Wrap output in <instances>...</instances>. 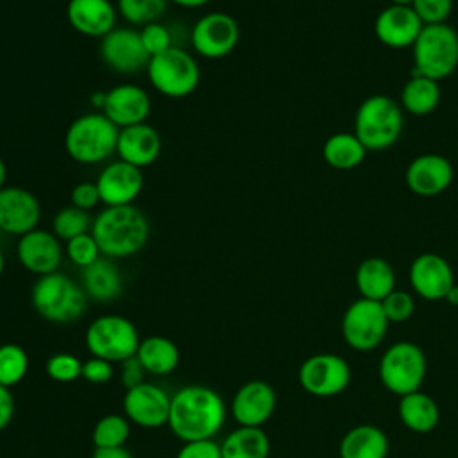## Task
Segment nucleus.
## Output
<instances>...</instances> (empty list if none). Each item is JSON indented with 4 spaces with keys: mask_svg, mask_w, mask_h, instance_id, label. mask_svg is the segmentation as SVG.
Returning <instances> with one entry per match:
<instances>
[{
    "mask_svg": "<svg viewBox=\"0 0 458 458\" xmlns=\"http://www.w3.org/2000/svg\"><path fill=\"white\" fill-rule=\"evenodd\" d=\"M91 225H93V222H91V216L88 215V211L79 209L75 206H66V208L59 209L52 222L54 234L64 242L89 233Z\"/></svg>",
    "mask_w": 458,
    "mask_h": 458,
    "instance_id": "obj_35",
    "label": "nucleus"
},
{
    "mask_svg": "<svg viewBox=\"0 0 458 458\" xmlns=\"http://www.w3.org/2000/svg\"><path fill=\"white\" fill-rule=\"evenodd\" d=\"M356 288L363 299L381 302L395 290V272L383 258H367L356 268Z\"/></svg>",
    "mask_w": 458,
    "mask_h": 458,
    "instance_id": "obj_27",
    "label": "nucleus"
},
{
    "mask_svg": "<svg viewBox=\"0 0 458 458\" xmlns=\"http://www.w3.org/2000/svg\"><path fill=\"white\" fill-rule=\"evenodd\" d=\"M131 433V420L120 413H107L97 420L91 431L95 449L123 447Z\"/></svg>",
    "mask_w": 458,
    "mask_h": 458,
    "instance_id": "obj_33",
    "label": "nucleus"
},
{
    "mask_svg": "<svg viewBox=\"0 0 458 458\" xmlns=\"http://www.w3.org/2000/svg\"><path fill=\"white\" fill-rule=\"evenodd\" d=\"M150 97L136 84H118L106 93L102 113L118 127L143 123L150 114Z\"/></svg>",
    "mask_w": 458,
    "mask_h": 458,
    "instance_id": "obj_21",
    "label": "nucleus"
},
{
    "mask_svg": "<svg viewBox=\"0 0 458 458\" xmlns=\"http://www.w3.org/2000/svg\"><path fill=\"white\" fill-rule=\"evenodd\" d=\"M411 73L440 82L458 66V32L447 23L424 25L411 45Z\"/></svg>",
    "mask_w": 458,
    "mask_h": 458,
    "instance_id": "obj_5",
    "label": "nucleus"
},
{
    "mask_svg": "<svg viewBox=\"0 0 458 458\" xmlns=\"http://www.w3.org/2000/svg\"><path fill=\"white\" fill-rule=\"evenodd\" d=\"M351 381L349 363L331 352H320L306 358L299 369L301 386L317 397L342 394Z\"/></svg>",
    "mask_w": 458,
    "mask_h": 458,
    "instance_id": "obj_11",
    "label": "nucleus"
},
{
    "mask_svg": "<svg viewBox=\"0 0 458 458\" xmlns=\"http://www.w3.org/2000/svg\"><path fill=\"white\" fill-rule=\"evenodd\" d=\"M29 370V356L18 344L0 345V385L11 388L18 385Z\"/></svg>",
    "mask_w": 458,
    "mask_h": 458,
    "instance_id": "obj_34",
    "label": "nucleus"
},
{
    "mask_svg": "<svg viewBox=\"0 0 458 458\" xmlns=\"http://www.w3.org/2000/svg\"><path fill=\"white\" fill-rule=\"evenodd\" d=\"M424 23L411 5H388L374 21L376 38L390 48H406L415 43Z\"/></svg>",
    "mask_w": 458,
    "mask_h": 458,
    "instance_id": "obj_22",
    "label": "nucleus"
},
{
    "mask_svg": "<svg viewBox=\"0 0 458 458\" xmlns=\"http://www.w3.org/2000/svg\"><path fill=\"white\" fill-rule=\"evenodd\" d=\"M413 0H390L392 5H411Z\"/></svg>",
    "mask_w": 458,
    "mask_h": 458,
    "instance_id": "obj_51",
    "label": "nucleus"
},
{
    "mask_svg": "<svg viewBox=\"0 0 458 458\" xmlns=\"http://www.w3.org/2000/svg\"><path fill=\"white\" fill-rule=\"evenodd\" d=\"M136 358L148 374L166 376L177 369L181 354L177 345L170 338L154 335L140 342Z\"/></svg>",
    "mask_w": 458,
    "mask_h": 458,
    "instance_id": "obj_29",
    "label": "nucleus"
},
{
    "mask_svg": "<svg viewBox=\"0 0 458 458\" xmlns=\"http://www.w3.org/2000/svg\"><path fill=\"white\" fill-rule=\"evenodd\" d=\"M14 415V397L11 394V388L0 385V431H4Z\"/></svg>",
    "mask_w": 458,
    "mask_h": 458,
    "instance_id": "obj_46",
    "label": "nucleus"
},
{
    "mask_svg": "<svg viewBox=\"0 0 458 458\" xmlns=\"http://www.w3.org/2000/svg\"><path fill=\"white\" fill-rule=\"evenodd\" d=\"M5 179H7V166H5L4 159L0 157V190L5 188Z\"/></svg>",
    "mask_w": 458,
    "mask_h": 458,
    "instance_id": "obj_50",
    "label": "nucleus"
},
{
    "mask_svg": "<svg viewBox=\"0 0 458 458\" xmlns=\"http://www.w3.org/2000/svg\"><path fill=\"white\" fill-rule=\"evenodd\" d=\"M175 458H222V451L220 444H216L213 438L193 440L184 442Z\"/></svg>",
    "mask_w": 458,
    "mask_h": 458,
    "instance_id": "obj_42",
    "label": "nucleus"
},
{
    "mask_svg": "<svg viewBox=\"0 0 458 458\" xmlns=\"http://www.w3.org/2000/svg\"><path fill=\"white\" fill-rule=\"evenodd\" d=\"M122 274L111 258L100 256L82 268V290L88 297L98 302H109L122 293Z\"/></svg>",
    "mask_w": 458,
    "mask_h": 458,
    "instance_id": "obj_25",
    "label": "nucleus"
},
{
    "mask_svg": "<svg viewBox=\"0 0 458 458\" xmlns=\"http://www.w3.org/2000/svg\"><path fill=\"white\" fill-rule=\"evenodd\" d=\"M161 152V136L148 123H138L120 129L116 154L122 161L138 168L152 165Z\"/></svg>",
    "mask_w": 458,
    "mask_h": 458,
    "instance_id": "obj_23",
    "label": "nucleus"
},
{
    "mask_svg": "<svg viewBox=\"0 0 458 458\" xmlns=\"http://www.w3.org/2000/svg\"><path fill=\"white\" fill-rule=\"evenodd\" d=\"M66 256L73 265L84 268V267L91 265L93 261H97L102 256V252H100L98 243L93 238V234L86 233V234L75 236L66 242Z\"/></svg>",
    "mask_w": 458,
    "mask_h": 458,
    "instance_id": "obj_38",
    "label": "nucleus"
},
{
    "mask_svg": "<svg viewBox=\"0 0 458 458\" xmlns=\"http://www.w3.org/2000/svg\"><path fill=\"white\" fill-rule=\"evenodd\" d=\"M147 73L152 86L170 98L191 95L200 81V70L193 55L177 47L150 57Z\"/></svg>",
    "mask_w": 458,
    "mask_h": 458,
    "instance_id": "obj_8",
    "label": "nucleus"
},
{
    "mask_svg": "<svg viewBox=\"0 0 458 458\" xmlns=\"http://www.w3.org/2000/svg\"><path fill=\"white\" fill-rule=\"evenodd\" d=\"M4 274V254H2V249H0V276Z\"/></svg>",
    "mask_w": 458,
    "mask_h": 458,
    "instance_id": "obj_52",
    "label": "nucleus"
},
{
    "mask_svg": "<svg viewBox=\"0 0 458 458\" xmlns=\"http://www.w3.org/2000/svg\"><path fill=\"white\" fill-rule=\"evenodd\" d=\"M84 342L91 356L122 363L136 356L141 338L129 318L122 315H102L88 326Z\"/></svg>",
    "mask_w": 458,
    "mask_h": 458,
    "instance_id": "obj_7",
    "label": "nucleus"
},
{
    "mask_svg": "<svg viewBox=\"0 0 458 458\" xmlns=\"http://www.w3.org/2000/svg\"><path fill=\"white\" fill-rule=\"evenodd\" d=\"M365 145L354 132H335L322 147L324 161L335 170H352L365 161Z\"/></svg>",
    "mask_w": 458,
    "mask_h": 458,
    "instance_id": "obj_32",
    "label": "nucleus"
},
{
    "mask_svg": "<svg viewBox=\"0 0 458 458\" xmlns=\"http://www.w3.org/2000/svg\"><path fill=\"white\" fill-rule=\"evenodd\" d=\"M100 57L118 73H134L147 68L150 63L140 32L127 27L113 29L102 38Z\"/></svg>",
    "mask_w": 458,
    "mask_h": 458,
    "instance_id": "obj_14",
    "label": "nucleus"
},
{
    "mask_svg": "<svg viewBox=\"0 0 458 458\" xmlns=\"http://www.w3.org/2000/svg\"><path fill=\"white\" fill-rule=\"evenodd\" d=\"M170 395L157 385L141 383L125 390L123 413L125 417L141 428H161L168 424Z\"/></svg>",
    "mask_w": 458,
    "mask_h": 458,
    "instance_id": "obj_13",
    "label": "nucleus"
},
{
    "mask_svg": "<svg viewBox=\"0 0 458 458\" xmlns=\"http://www.w3.org/2000/svg\"><path fill=\"white\" fill-rule=\"evenodd\" d=\"M120 129L104 113L75 118L64 136L68 156L82 165H95L116 152Z\"/></svg>",
    "mask_w": 458,
    "mask_h": 458,
    "instance_id": "obj_6",
    "label": "nucleus"
},
{
    "mask_svg": "<svg viewBox=\"0 0 458 458\" xmlns=\"http://www.w3.org/2000/svg\"><path fill=\"white\" fill-rule=\"evenodd\" d=\"M388 322H406L415 311L413 297L404 290H394L381 301Z\"/></svg>",
    "mask_w": 458,
    "mask_h": 458,
    "instance_id": "obj_39",
    "label": "nucleus"
},
{
    "mask_svg": "<svg viewBox=\"0 0 458 458\" xmlns=\"http://www.w3.org/2000/svg\"><path fill=\"white\" fill-rule=\"evenodd\" d=\"M399 419L413 433H429L440 420L435 399L420 390L406 394L399 401Z\"/></svg>",
    "mask_w": 458,
    "mask_h": 458,
    "instance_id": "obj_28",
    "label": "nucleus"
},
{
    "mask_svg": "<svg viewBox=\"0 0 458 458\" xmlns=\"http://www.w3.org/2000/svg\"><path fill=\"white\" fill-rule=\"evenodd\" d=\"M276 390L270 383L252 379L243 383L231 399V415L238 426L261 428L276 410Z\"/></svg>",
    "mask_w": 458,
    "mask_h": 458,
    "instance_id": "obj_17",
    "label": "nucleus"
},
{
    "mask_svg": "<svg viewBox=\"0 0 458 458\" xmlns=\"http://www.w3.org/2000/svg\"><path fill=\"white\" fill-rule=\"evenodd\" d=\"M30 301L38 315L54 324H68L82 317L88 295L72 277L52 272L32 284Z\"/></svg>",
    "mask_w": 458,
    "mask_h": 458,
    "instance_id": "obj_4",
    "label": "nucleus"
},
{
    "mask_svg": "<svg viewBox=\"0 0 458 458\" xmlns=\"http://www.w3.org/2000/svg\"><path fill=\"white\" fill-rule=\"evenodd\" d=\"M168 0H118L120 14L132 25L154 23L166 11Z\"/></svg>",
    "mask_w": 458,
    "mask_h": 458,
    "instance_id": "obj_36",
    "label": "nucleus"
},
{
    "mask_svg": "<svg viewBox=\"0 0 458 458\" xmlns=\"http://www.w3.org/2000/svg\"><path fill=\"white\" fill-rule=\"evenodd\" d=\"M240 39L238 21L225 13H208L195 23L191 30V47L208 59L229 55Z\"/></svg>",
    "mask_w": 458,
    "mask_h": 458,
    "instance_id": "obj_12",
    "label": "nucleus"
},
{
    "mask_svg": "<svg viewBox=\"0 0 458 458\" xmlns=\"http://www.w3.org/2000/svg\"><path fill=\"white\" fill-rule=\"evenodd\" d=\"M170 2H174V4H177L181 7H200V5L208 4L209 0H170Z\"/></svg>",
    "mask_w": 458,
    "mask_h": 458,
    "instance_id": "obj_48",
    "label": "nucleus"
},
{
    "mask_svg": "<svg viewBox=\"0 0 458 458\" xmlns=\"http://www.w3.org/2000/svg\"><path fill=\"white\" fill-rule=\"evenodd\" d=\"M95 182L102 204L127 206L140 195L143 188V174L141 168L120 159L106 165Z\"/></svg>",
    "mask_w": 458,
    "mask_h": 458,
    "instance_id": "obj_20",
    "label": "nucleus"
},
{
    "mask_svg": "<svg viewBox=\"0 0 458 458\" xmlns=\"http://www.w3.org/2000/svg\"><path fill=\"white\" fill-rule=\"evenodd\" d=\"M113 376H114V369H113V363L107 360L91 356L82 363V377L88 383L102 385V383H107Z\"/></svg>",
    "mask_w": 458,
    "mask_h": 458,
    "instance_id": "obj_43",
    "label": "nucleus"
},
{
    "mask_svg": "<svg viewBox=\"0 0 458 458\" xmlns=\"http://www.w3.org/2000/svg\"><path fill=\"white\" fill-rule=\"evenodd\" d=\"M147 216L132 204L107 206L91 225V234L106 258H127L140 252L148 240Z\"/></svg>",
    "mask_w": 458,
    "mask_h": 458,
    "instance_id": "obj_2",
    "label": "nucleus"
},
{
    "mask_svg": "<svg viewBox=\"0 0 458 458\" xmlns=\"http://www.w3.org/2000/svg\"><path fill=\"white\" fill-rule=\"evenodd\" d=\"M66 16L77 32L104 38L114 29L116 9L109 0H70Z\"/></svg>",
    "mask_w": 458,
    "mask_h": 458,
    "instance_id": "obj_24",
    "label": "nucleus"
},
{
    "mask_svg": "<svg viewBox=\"0 0 458 458\" xmlns=\"http://www.w3.org/2000/svg\"><path fill=\"white\" fill-rule=\"evenodd\" d=\"M426 377V356L413 342L392 344L379 360V379L383 386L403 397L417 392Z\"/></svg>",
    "mask_w": 458,
    "mask_h": 458,
    "instance_id": "obj_9",
    "label": "nucleus"
},
{
    "mask_svg": "<svg viewBox=\"0 0 458 458\" xmlns=\"http://www.w3.org/2000/svg\"><path fill=\"white\" fill-rule=\"evenodd\" d=\"M16 254L25 270L41 277L57 272L63 258V247L54 233L36 227L20 236Z\"/></svg>",
    "mask_w": 458,
    "mask_h": 458,
    "instance_id": "obj_18",
    "label": "nucleus"
},
{
    "mask_svg": "<svg viewBox=\"0 0 458 458\" xmlns=\"http://www.w3.org/2000/svg\"><path fill=\"white\" fill-rule=\"evenodd\" d=\"M444 301H447V302L453 304V306H458V284H456V283L451 286V290L447 292V295H445Z\"/></svg>",
    "mask_w": 458,
    "mask_h": 458,
    "instance_id": "obj_49",
    "label": "nucleus"
},
{
    "mask_svg": "<svg viewBox=\"0 0 458 458\" xmlns=\"http://www.w3.org/2000/svg\"><path fill=\"white\" fill-rule=\"evenodd\" d=\"M91 458H132V454L125 447H111V449H95Z\"/></svg>",
    "mask_w": 458,
    "mask_h": 458,
    "instance_id": "obj_47",
    "label": "nucleus"
},
{
    "mask_svg": "<svg viewBox=\"0 0 458 458\" xmlns=\"http://www.w3.org/2000/svg\"><path fill=\"white\" fill-rule=\"evenodd\" d=\"M388 324L381 302L360 297L344 313L342 335L354 351H372L386 336Z\"/></svg>",
    "mask_w": 458,
    "mask_h": 458,
    "instance_id": "obj_10",
    "label": "nucleus"
},
{
    "mask_svg": "<svg viewBox=\"0 0 458 458\" xmlns=\"http://www.w3.org/2000/svg\"><path fill=\"white\" fill-rule=\"evenodd\" d=\"M340 458H386L388 438L372 424H360L351 428L338 445Z\"/></svg>",
    "mask_w": 458,
    "mask_h": 458,
    "instance_id": "obj_26",
    "label": "nucleus"
},
{
    "mask_svg": "<svg viewBox=\"0 0 458 458\" xmlns=\"http://www.w3.org/2000/svg\"><path fill=\"white\" fill-rule=\"evenodd\" d=\"M222 458H268L270 440L261 428L238 426L220 444Z\"/></svg>",
    "mask_w": 458,
    "mask_h": 458,
    "instance_id": "obj_30",
    "label": "nucleus"
},
{
    "mask_svg": "<svg viewBox=\"0 0 458 458\" xmlns=\"http://www.w3.org/2000/svg\"><path fill=\"white\" fill-rule=\"evenodd\" d=\"M145 372L147 370L143 369V365L140 363V360L136 356L120 363V381L125 386V390L145 383V379H143Z\"/></svg>",
    "mask_w": 458,
    "mask_h": 458,
    "instance_id": "obj_45",
    "label": "nucleus"
},
{
    "mask_svg": "<svg viewBox=\"0 0 458 458\" xmlns=\"http://www.w3.org/2000/svg\"><path fill=\"white\" fill-rule=\"evenodd\" d=\"M41 218V208L34 193L20 186L0 190V229L9 234L23 236L36 229Z\"/></svg>",
    "mask_w": 458,
    "mask_h": 458,
    "instance_id": "obj_19",
    "label": "nucleus"
},
{
    "mask_svg": "<svg viewBox=\"0 0 458 458\" xmlns=\"http://www.w3.org/2000/svg\"><path fill=\"white\" fill-rule=\"evenodd\" d=\"M413 292L426 301H442L454 284V274L445 258L435 252L419 254L408 270Z\"/></svg>",
    "mask_w": 458,
    "mask_h": 458,
    "instance_id": "obj_16",
    "label": "nucleus"
},
{
    "mask_svg": "<svg viewBox=\"0 0 458 458\" xmlns=\"http://www.w3.org/2000/svg\"><path fill=\"white\" fill-rule=\"evenodd\" d=\"M227 408L220 394L204 385H186L170 399L168 428L182 442L213 438L224 426Z\"/></svg>",
    "mask_w": 458,
    "mask_h": 458,
    "instance_id": "obj_1",
    "label": "nucleus"
},
{
    "mask_svg": "<svg viewBox=\"0 0 458 458\" xmlns=\"http://www.w3.org/2000/svg\"><path fill=\"white\" fill-rule=\"evenodd\" d=\"M403 107L392 97L376 93L367 97L354 114V134L370 152L390 148L403 132Z\"/></svg>",
    "mask_w": 458,
    "mask_h": 458,
    "instance_id": "obj_3",
    "label": "nucleus"
},
{
    "mask_svg": "<svg viewBox=\"0 0 458 458\" xmlns=\"http://www.w3.org/2000/svg\"><path fill=\"white\" fill-rule=\"evenodd\" d=\"M411 7L424 25L445 23L453 11V0H413Z\"/></svg>",
    "mask_w": 458,
    "mask_h": 458,
    "instance_id": "obj_40",
    "label": "nucleus"
},
{
    "mask_svg": "<svg viewBox=\"0 0 458 458\" xmlns=\"http://www.w3.org/2000/svg\"><path fill=\"white\" fill-rule=\"evenodd\" d=\"M45 372L57 383H72L82 377V361L72 352H55L47 360Z\"/></svg>",
    "mask_w": 458,
    "mask_h": 458,
    "instance_id": "obj_37",
    "label": "nucleus"
},
{
    "mask_svg": "<svg viewBox=\"0 0 458 458\" xmlns=\"http://www.w3.org/2000/svg\"><path fill=\"white\" fill-rule=\"evenodd\" d=\"M70 197H72V206L84 209V211L93 209L100 202V193H98L97 182H91V181L75 184Z\"/></svg>",
    "mask_w": 458,
    "mask_h": 458,
    "instance_id": "obj_44",
    "label": "nucleus"
},
{
    "mask_svg": "<svg viewBox=\"0 0 458 458\" xmlns=\"http://www.w3.org/2000/svg\"><path fill=\"white\" fill-rule=\"evenodd\" d=\"M440 97L438 81L411 73L401 89V107L410 114L426 116L438 107Z\"/></svg>",
    "mask_w": 458,
    "mask_h": 458,
    "instance_id": "obj_31",
    "label": "nucleus"
},
{
    "mask_svg": "<svg viewBox=\"0 0 458 458\" xmlns=\"http://www.w3.org/2000/svg\"><path fill=\"white\" fill-rule=\"evenodd\" d=\"M140 36H141V43H143V47H145V50L150 57L159 55L165 50H168L170 47H174L170 30L163 23H157V21L145 25L141 29Z\"/></svg>",
    "mask_w": 458,
    "mask_h": 458,
    "instance_id": "obj_41",
    "label": "nucleus"
},
{
    "mask_svg": "<svg viewBox=\"0 0 458 458\" xmlns=\"http://www.w3.org/2000/svg\"><path fill=\"white\" fill-rule=\"evenodd\" d=\"M454 177L453 165L442 154L428 152L411 159L404 172L406 186L419 197H437L444 193Z\"/></svg>",
    "mask_w": 458,
    "mask_h": 458,
    "instance_id": "obj_15",
    "label": "nucleus"
}]
</instances>
